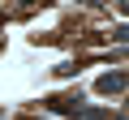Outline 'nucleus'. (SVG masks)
<instances>
[{
    "mask_svg": "<svg viewBox=\"0 0 129 120\" xmlns=\"http://www.w3.org/2000/svg\"><path fill=\"white\" fill-rule=\"evenodd\" d=\"M120 86H125V77H120V73H112V77H99V90H103V94H108V90H120Z\"/></svg>",
    "mask_w": 129,
    "mask_h": 120,
    "instance_id": "f257e3e1",
    "label": "nucleus"
},
{
    "mask_svg": "<svg viewBox=\"0 0 129 120\" xmlns=\"http://www.w3.org/2000/svg\"><path fill=\"white\" fill-rule=\"evenodd\" d=\"M120 5H125V9H129V0H120Z\"/></svg>",
    "mask_w": 129,
    "mask_h": 120,
    "instance_id": "f03ea898",
    "label": "nucleus"
}]
</instances>
